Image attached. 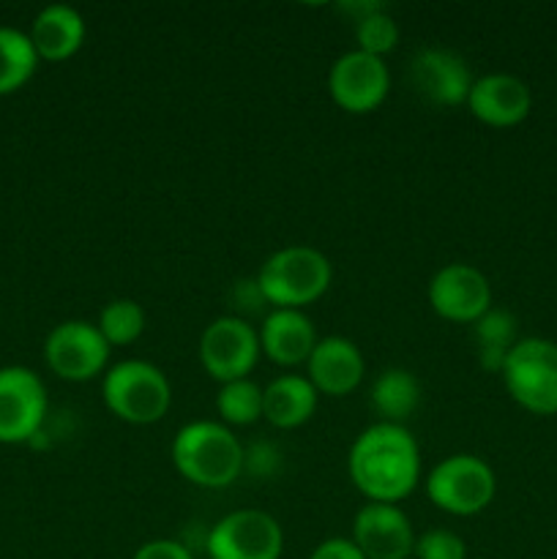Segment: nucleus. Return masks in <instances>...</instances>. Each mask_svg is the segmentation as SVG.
<instances>
[{"label":"nucleus","mask_w":557,"mask_h":559,"mask_svg":"<svg viewBox=\"0 0 557 559\" xmlns=\"http://www.w3.org/2000/svg\"><path fill=\"white\" fill-rule=\"evenodd\" d=\"M347 473L369 502L399 506L407 500L420 484V448L413 431L382 420L366 426L349 448Z\"/></svg>","instance_id":"1"},{"label":"nucleus","mask_w":557,"mask_h":559,"mask_svg":"<svg viewBox=\"0 0 557 559\" xmlns=\"http://www.w3.org/2000/svg\"><path fill=\"white\" fill-rule=\"evenodd\" d=\"M169 459L180 478L200 489H227L244 475V445L222 420H191L180 426Z\"/></svg>","instance_id":"2"},{"label":"nucleus","mask_w":557,"mask_h":559,"mask_svg":"<svg viewBox=\"0 0 557 559\" xmlns=\"http://www.w3.org/2000/svg\"><path fill=\"white\" fill-rule=\"evenodd\" d=\"M331 278V260L320 249L284 246L262 262L254 282L268 306L304 311V306H311L328 293Z\"/></svg>","instance_id":"3"},{"label":"nucleus","mask_w":557,"mask_h":559,"mask_svg":"<svg viewBox=\"0 0 557 559\" xmlns=\"http://www.w3.org/2000/svg\"><path fill=\"white\" fill-rule=\"evenodd\" d=\"M102 399L109 413L123 424L151 426L169 413L173 385L156 364L131 358L104 371Z\"/></svg>","instance_id":"4"},{"label":"nucleus","mask_w":557,"mask_h":559,"mask_svg":"<svg viewBox=\"0 0 557 559\" xmlns=\"http://www.w3.org/2000/svg\"><path fill=\"white\" fill-rule=\"evenodd\" d=\"M431 506L451 516H475L495 500V469L475 453H453L440 459L424 480Z\"/></svg>","instance_id":"5"},{"label":"nucleus","mask_w":557,"mask_h":559,"mask_svg":"<svg viewBox=\"0 0 557 559\" xmlns=\"http://www.w3.org/2000/svg\"><path fill=\"white\" fill-rule=\"evenodd\" d=\"M513 402L533 415H557V344L549 338H519L500 371Z\"/></svg>","instance_id":"6"},{"label":"nucleus","mask_w":557,"mask_h":559,"mask_svg":"<svg viewBox=\"0 0 557 559\" xmlns=\"http://www.w3.org/2000/svg\"><path fill=\"white\" fill-rule=\"evenodd\" d=\"M260 355L257 328L238 314L216 317L200 336V364L218 385L251 377Z\"/></svg>","instance_id":"7"},{"label":"nucleus","mask_w":557,"mask_h":559,"mask_svg":"<svg viewBox=\"0 0 557 559\" xmlns=\"http://www.w3.org/2000/svg\"><path fill=\"white\" fill-rule=\"evenodd\" d=\"M205 549L211 559H278L284 530L271 513L240 508L213 524Z\"/></svg>","instance_id":"8"},{"label":"nucleus","mask_w":557,"mask_h":559,"mask_svg":"<svg viewBox=\"0 0 557 559\" xmlns=\"http://www.w3.org/2000/svg\"><path fill=\"white\" fill-rule=\"evenodd\" d=\"M47 388L27 366L0 369V445H22L38 437L47 418Z\"/></svg>","instance_id":"9"},{"label":"nucleus","mask_w":557,"mask_h":559,"mask_svg":"<svg viewBox=\"0 0 557 559\" xmlns=\"http://www.w3.org/2000/svg\"><path fill=\"white\" fill-rule=\"evenodd\" d=\"M109 347L96 322L66 320L49 331L44 342V360L49 371L66 382H87L107 371Z\"/></svg>","instance_id":"10"},{"label":"nucleus","mask_w":557,"mask_h":559,"mask_svg":"<svg viewBox=\"0 0 557 559\" xmlns=\"http://www.w3.org/2000/svg\"><path fill=\"white\" fill-rule=\"evenodd\" d=\"M391 91V71L386 60L360 49L339 55L328 71V93L333 104L349 115L375 112Z\"/></svg>","instance_id":"11"},{"label":"nucleus","mask_w":557,"mask_h":559,"mask_svg":"<svg viewBox=\"0 0 557 559\" xmlns=\"http://www.w3.org/2000/svg\"><path fill=\"white\" fill-rule=\"evenodd\" d=\"M426 298L440 320L473 325L491 309V284L475 265L448 262L429 278Z\"/></svg>","instance_id":"12"},{"label":"nucleus","mask_w":557,"mask_h":559,"mask_svg":"<svg viewBox=\"0 0 557 559\" xmlns=\"http://www.w3.org/2000/svg\"><path fill=\"white\" fill-rule=\"evenodd\" d=\"M410 85L424 102L435 107H459L467 104L475 76L470 63L448 47H424L410 60Z\"/></svg>","instance_id":"13"},{"label":"nucleus","mask_w":557,"mask_h":559,"mask_svg":"<svg viewBox=\"0 0 557 559\" xmlns=\"http://www.w3.org/2000/svg\"><path fill=\"white\" fill-rule=\"evenodd\" d=\"M415 530L407 513L388 502H366L353 519V544L366 559H410Z\"/></svg>","instance_id":"14"},{"label":"nucleus","mask_w":557,"mask_h":559,"mask_svg":"<svg viewBox=\"0 0 557 559\" xmlns=\"http://www.w3.org/2000/svg\"><path fill=\"white\" fill-rule=\"evenodd\" d=\"M366 377L364 353L344 336H325L317 342L306 360V380L320 396L342 399L358 391Z\"/></svg>","instance_id":"15"},{"label":"nucleus","mask_w":557,"mask_h":559,"mask_svg":"<svg viewBox=\"0 0 557 559\" xmlns=\"http://www.w3.org/2000/svg\"><path fill=\"white\" fill-rule=\"evenodd\" d=\"M464 107L484 126L511 129V126H519L530 115L533 93L519 76L495 71V74H484L473 82Z\"/></svg>","instance_id":"16"},{"label":"nucleus","mask_w":557,"mask_h":559,"mask_svg":"<svg viewBox=\"0 0 557 559\" xmlns=\"http://www.w3.org/2000/svg\"><path fill=\"white\" fill-rule=\"evenodd\" d=\"M257 336H260L262 355L282 369L306 364L311 349L320 342L315 322L298 309H271L257 328Z\"/></svg>","instance_id":"17"},{"label":"nucleus","mask_w":557,"mask_h":559,"mask_svg":"<svg viewBox=\"0 0 557 559\" xmlns=\"http://www.w3.org/2000/svg\"><path fill=\"white\" fill-rule=\"evenodd\" d=\"M27 36H31L38 60L63 63V60L74 58L85 44V16L66 3H52L33 16Z\"/></svg>","instance_id":"18"},{"label":"nucleus","mask_w":557,"mask_h":559,"mask_svg":"<svg viewBox=\"0 0 557 559\" xmlns=\"http://www.w3.org/2000/svg\"><path fill=\"white\" fill-rule=\"evenodd\" d=\"M320 393L306 377L278 374L262 388V418L276 429H298L317 413Z\"/></svg>","instance_id":"19"},{"label":"nucleus","mask_w":557,"mask_h":559,"mask_svg":"<svg viewBox=\"0 0 557 559\" xmlns=\"http://www.w3.org/2000/svg\"><path fill=\"white\" fill-rule=\"evenodd\" d=\"M420 382L410 369L393 366L380 371L369 388V404L382 424H399L413 418L420 407Z\"/></svg>","instance_id":"20"},{"label":"nucleus","mask_w":557,"mask_h":559,"mask_svg":"<svg viewBox=\"0 0 557 559\" xmlns=\"http://www.w3.org/2000/svg\"><path fill=\"white\" fill-rule=\"evenodd\" d=\"M473 347L481 369L500 374L502 364L519 342V322L511 311L491 306L473 325Z\"/></svg>","instance_id":"21"},{"label":"nucleus","mask_w":557,"mask_h":559,"mask_svg":"<svg viewBox=\"0 0 557 559\" xmlns=\"http://www.w3.org/2000/svg\"><path fill=\"white\" fill-rule=\"evenodd\" d=\"M344 14L353 16L355 44L360 52L375 55L386 60L388 52H393L399 44V25L380 3H344Z\"/></svg>","instance_id":"22"},{"label":"nucleus","mask_w":557,"mask_h":559,"mask_svg":"<svg viewBox=\"0 0 557 559\" xmlns=\"http://www.w3.org/2000/svg\"><path fill=\"white\" fill-rule=\"evenodd\" d=\"M38 55L31 36L20 27L0 25V96L16 93L33 80L38 69Z\"/></svg>","instance_id":"23"},{"label":"nucleus","mask_w":557,"mask_h":559,"mask_svg":"<svg viewBox=\"0 0 557 559\" xmlns=\"http://www.w3.org/2000/svg\"><path fill=\"white\" fill-rule=\"evenodd\" d=\"M218 420L229 429L251 426L262 418V388L251 377L235 382H224L216 393Z\"/></svg>","instance_id":"24"},{"label":"nucleus","mask_w":557,"mask_h":559,"mask_svg":"<svg viewBox=\"0 0 557 559\" xmlns=\"http://www.w3.org/2000/svg\"><path fill=\"white\" fill-rule=\"evenodd\" d=\"M145 309L131 298L109 300V304L98 311L96 320V328L102 331L104 342H107L109 347H129V344H134L137 338L145 333Z\"/></svg>","instance_id":"25"},{"label":"nucleus","mask_w":557,"mask_h":559,"mask_svg":"<svg viewBox=\"0 0 557 559\" xmlns=\"http://www.w3.org/2000/svg\"><path fill=\"white\" fill-rule=\"evenodd\" d=\"M415 559H467V546L453 530H426L415 538Z\"/></svg>","instance_id":"26"},{"label":"nucleus","mask_w":557,"mask_h":559,"mask_svg":"<svg viewBox=\"0 0 557 559\" xmlns=\"http://www.w3.org/2000/svg\"><path fill=\"white\" fill-rule=\"evenodd\" d=\"M276 459H278L276 448L268 445V442H257V445L244 448V473L265 478V475H271L273 469L278 467Z\"/></svg>","instance_id":"27"},{"label":"nucleus","mask_w":557,"mask_h":559,"mask_svg":"<svg viewBox=\"0 0 557 559\" xmlns=\"http://www.w3.org/2000/svg\"><path fill=\"white\" fill-rule=\"evenodd\" d=\"M131 559H194V555H191V551L186 549L180 540L156 538V540H147V544H142Z\"/></svg>","instance_id":"28"},{"label":"nucleus","mask_w":557,"mask_h":559,"mask_svg":"<svg viewBox=\"0 0 557 559\" xmlns=\"http://www.w3.org/2000/svg\"><path fill=\"white\" fill-rule=\"evenodd\" d=\"M309 559H366L349 538H328L311 551Z\"/></svg>","instance_id":"29"}]
</instances>
